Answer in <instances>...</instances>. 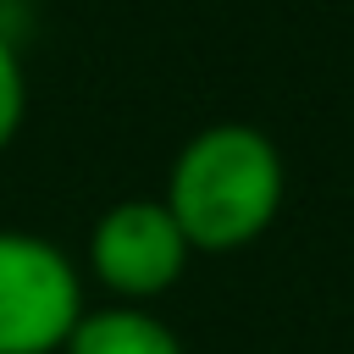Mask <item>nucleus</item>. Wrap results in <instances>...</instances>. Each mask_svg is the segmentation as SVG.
Segmentation results:
<instances>
[{
  "label": "nucleus",
  "instance_id": "nucleus-4",
  "mask_svg": "<svg viewBox=\"0 0 354 354\" xmlns=\"http://www.w3.org/2000/svg\"><path fill=\"white\" fill-rule=\"evenodd\" d=\"M61 354H183V337L155 304H100L77 315Z\"/></svg>",
  "mask_w": 354,
  "mask_h": 354
},
{
  "label": "nucleus",
  "instance_id": "nucleus-2",
  "mask_svg": "<svg viewBox=\"0 0 354 354\" xmlns=\"http://www.w3.org/2000/svg\"><path fill=\"white\" fill-rule=\"evenodd\" d=\"M83 277L44 232L0 227V354H61L83 315Z\"/></svg>",
  "mask_w": 354,
  "mask_h": 354
},
{
  "label": "nucleus",
  "instance_id": "nucleus-5",
  "mask_svg": "<svg viewBox=\"0 0 354 354\" xmlns=\"http://www.w3.org/2000/svg\"><path fill=\"white\" fill-rule=\"evenodd\" d=\"M22 122H28V72H22V55H17L11 33L0 28V155L11 149Z\"/></svg>",
  "mask_w": 354,
  "mask_h": 354
},
{
  "label": "nucleus",
  "instance_id": "nucleus-1",
  "mask_svg": "<svg viewBox=\"0 0 354 354\" xmlns=\"http://www.w3.org/2000/svg\"><path fill=\"white\" fill-rule=\"evenodd\" d=\"M160 199L194 254H238L260 243L282 216L288 166L260 127L210 122L177 149Z\"/></svg>",
  "mask_w": 354,
  "mask_h": 354
},
{
  "label": "nucleus",
  "instance_id": "nucleus-3",
  "mask_svg": "<svg viewBox=\"0 0 354 354\" xmlns=\"http://www.w3.org/2000/svg\"><path fill=\"white\" fill-rule=\"evenodd\" d=\"M188 260L194 249L171 221L166 199H116L88 227V277L111 293V304H155L183 282Z\"/></svg>",
  "mask_w": 354,
  "mask_h": 354
}]
</instances>
